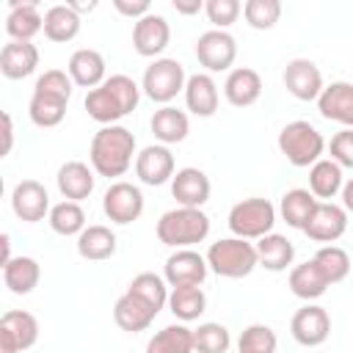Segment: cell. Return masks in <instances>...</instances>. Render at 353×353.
Instances as JSON below:
<instances>
[{
  "label": "cell",
  "mask_w": 353,
  "mask_h": 353,
  "mask_svg": "<svg viewBox=\"0 0 353 353\" xmlns=\"http://www.w3.org/2000/svg\"><path fill=\"white\" fill-rule=\"evenodd\" d=\"M132 157H138L135 154V135L127 127L108 124V127H99L94 132L88 160L99 176H108V179L124 176L132 165Z\"/></svg>",
  "instance_id": "obj_1"
},
{
  "label": "cell",
  "mask_w": 353,
  "mask_h": 353,
  "mask_svg": "<svg viewBox=\"0 0 353 353\" xmlns=\"http://www.w3.org/2000/svg\"><path fill=\"white\" fill-rule=\"evenodd\" d=\"M157 240L168 248H190L210 234V215L196 207H174L157 221Z\"/></svg>",
  "instance_id": "obj_2"
},
{
  "label": "cell",
  "mask_w": 353,
  "mask_h": 353,
  "mask_svg": "<svg viewBox=\"0 0 353 353\" xmlns=\"http://www.w3.org/2000/svg\"><path fill=\"white\" fill-rule=\"evenodd\" d=\"M276 143H279V152L287 157V163L295 168H312L317 160H323V152H325V138L314 124L303 119L284 124Z\"/></svg>",
  "instance_id": "obj_3"
},
{
  "label": "cell",
  "mask_w": 353,
  "mask_h": 353,
  "mask_svg": "<svg viewBox=\"0 0 353 353\" xmlns=\"http://www.w3.org/2000/svg\"><path fill=\"white\" fill-rule=\"evenodd\" d=\"M207 265L221 279H245L254 273V268H259L256 245L243 237H223L210 245Z\"/></svg>",
  "instance_id": "obj_4"
},
{
  "label": "cell",
  "mask_w": 353,
  "mask_h": 353,
  "mask_svg": "<svg viewBox=\"0 0 353 353\" xmlns=\"http://www.w3.org/2000/svg\"><path fill=\"white\" fill-rule=\"evenodd\" d=\"M226 223H229V229H232L234 237L259 240V237H265V234L273 232V226H276V207L268 199L251 196V199L237 201L229 210Z\"/></svg>",
  "instance_id": "obj_5"
},
{
  "label": "cell",
  "mask_w": 353,
  "mask_h": 353,
  "mask_svg": "<svg viewBox=\"0 0 353 353\" xmlns=\"http://www.w3.org/2000/svg\"><path fill=\"white\" fill-rule=\"evenodd\" d=\"M188 74L185 66L176 58H157L146 66L143 80H141V91L160 105H168L179 91H185Z\"/></svg>",
  "instance_id": "obj_6"
},
{
  "label": "cell",
  "mask_w": 353,
  "mask_h": 353,
  "mask_svg": "<svg viewBox=\"0 0 353 353\" xmlns=\"http://www.w3.org/2000/svg\"><path fill=\"white\" fill-rule=\"evenodd\" d=\"M39 339V320L25 309H8L0 317V353H22Z\"/></svg>",
  "instance_id": "obj_7"
},
{
  "label": "cell",
  "mask_w": 353,
  "mask_h": 353,
  "mask_svg": "<svg viewBox=\"0 0 353 353\" xmlns=\"http://www.w3.org/2000/svg\"><path fill=\"white\" fill-rule=\"evenodd\" d=\"M102 212L108 215V221L127 226L132 221L141 218L143 212V193L138 185L132 182H113L105 196H102Z\"/></svg>",
  "instance_id": "obj_8"
},
{
  "label": "cell",
  "mask_w": 353,
  "mask_h": 353,
  "mask_svg": "<svg viewBox=\"0 0 353 353\" xmlns=\"http://www.w3.org/2000/svg\"><path fill=\"white\" fill-rule=\"evenodd\" d=\"M196 58L207 69V74L210 72H226V69L232 72V63L237 58V41H234L232 33L212 28V30H207V33L199 36V41H196Z\"/></svg>",
  "instance_id": "obj_9"
},
{
  "label": "cell",
  "mask_w": 353,
  "mask_h": 353,
  "mask_svg": "<svg viewBox=\"0 0 353 353\" xmlns=\"http://www.w3.org/2000/svg\"><path fill=\"white\" fill-rule=\"evenodd\" d=\"M207 270V256L193 248H176L163 265V279L168 281V287H201Z\"/></svg>",
  "instance_id": "obj_10"
},
{
  "label": "cell",
  "mask_w": 353,
  "mask_h": 353,
  "mask_svg": "<svg viewBox=\"0 0 353 353\" xmlns=\"http://www.w3.org/2000/svg\"><path fill=\"white\" fill-rule=\"evenodd\" d=\"M347 229V210L334 204V201H317L314 212L309 215L306 226H303V234L314 243H336Z\"/></svg>",
  "instance_id": "obj_11"
},
{
  "label": "cell",
  "mask_w": 353,
  "mask_h": 353,
  "mask_svg": "<svg viewBox=\"0 0 353 353\" xmlns=\"http://www.w3.org/2000/svg\"><path fill=\"white\" fill-rule=\"evenodd\" d=\"M290 334L303 347H317L331 336V317L323 306L306 303L301 306L290 320Z\"/></svg>",
  "instance_id": "obj_12"
},
{
  "label": "cell",
  "mask_w": 353,
  "mask_h": 353,
  "mask_svg": "<svg viewBox=\"0 0 353 353\" xmlns=\"http://www.w3.org/2000/svg\"><path fill=\"white\" fill-rule=\"evenodd\" d=\"M284 88L301 99V102H317V97L323 94V72L317 69L314 61L309 58H292L287 66H284Z\"/></svg>",
  "instance_id": "obj_13"
},
{
  "label": "cell",
  "mask_w": 353,
  "mask_h": 353,
  "mask_svg": "<svg viewBox=\"0 0 353 353\" xmlns=\"http://www.w3.org/2000/svg\"><path fill=\"white\" fill-rule=\"evenodd\" d=\"M11 210L19 221L25 223H39L44 221V215H50V196L47 188L36 179H22L14 185L11 190Z\"/></svg>",
  "instance_id": "obj_14"
},
{
  "label": "cell",
  "mask_w": 353,
  "mask_h": 353,
  "mask_svg": "<svg viewBox=\"0 0 353 353\" xmlns=\"http://www.w3.org/2000/svg\"><path fill=\"white\" fill-rule=\"evenodd\" d=\"M168 41H171V25L165 22V17H160L154 11L132 25V47L143 58L157 61V55L168 47Z\"/></svg>",
  "instance_id": "obj_15"
},
{
  "label": "cell",
  "mask_w": 353,
  "mask_h": 353,
  "mask_svg": "<svg viewBox=\"0 0 353 353\" xmlns=\"http://www.w3.org/2000/svg\"><path fill=\"white\" fill-rule=\"evenodd\" d=\"M135 174L143 185H152V188L165 185L168 179H174L176 171H174L171 149L163 146V143H152V146L141 149L138 157H135Z\"/></svg>",
  "instance_id": "obj_16"
},
{
  "label": "cell",
  "mask_w": 353,
  "mask_h": 353,
  "mask_svg": "<svg viewBox=\"0 0 353 353\" xmlns=\"http://www.w3.org/2000/svg\"><path fill=\"white\" fill-rule=\"evenodd\" d=\"M210 190H212L210 176L201 168H193V165L179 168L174 174V179H171V196L176 199L179 207H196V210H201L210 201Z\"/></svg>",
  "instance_id": "obj_17"
},
{
  "label": "cell",
  "mask_w": 353,
  "mask_h": 353,
  "mask_svg": "<svg viewBox=\"0 0 353 353\" xmlns=\"http://www.w3.org/2000/svg\"><path fill=\"white\" fill-rule=\"evenodd\" d=\"M317 110L323 119L342 124L345 130H353V83L336 80L323 88L317 97Z\"/></svg>",
  "instance_id": "obj_18"
},
{
  "label": "cell",
  "mask_w": 353,
  "mask_h": 353,
  "mask_svg": "<svg viewBox=\"0 0 353 353\" xmlns=\"http://www.w3.org/2000/svg\"><path fill=\"white\" fill-rule=\"evenodd\" d=\"M218 102H221V94H218V85H215L212 74L196 72V74L188 77V83H185V105H188V110L193 116H199V119L215 116Z\"/></svg>",
  "instance_id": "obj_19"
},
{
  "label": "cell",
  "mask_w": 353,
  "mask_h": 353,
  "mask_svg": "<svg viewBox=\"0 0 353 353\" xmlns=\"http://www.w3.org/2000/svg\"><path fill=\"white\" fill-rule=\"evenodd\" d=\"M44 30V14H39L36 0H11V11L6 17V33L11 41H30Z\"/></svg>",
  "instance_id": "obj_20"
},
{
  "label": "cell",
  "mask_w": 353,
  "mask_h": 353,
  "mask_svg": "<svg viewBox=\"0 0 353 353\" xmlns=\"http://www.w3.org/2000/svg\"><path fill=\"white\" fill-rule=\"evenodd\" d=\"M94 174H97V171L88 168V165L80 163V160L63 163V165L58 168V176H55L61 196H63L66 201H77V204H80L83 199H88V196L94 193V185H97V176H94Z\"/></svg>",
  "instance_id": "obj_21"
},
{
  "label": "cell",
  "mask_w": 353,
  "mask_h": 353,
  "mask_svg": "<svg viewBox=\"0 0 353 353\" xmlns=\"http://www.w3.org/2000/svg\"><path fill=\"white\" fill-rule=\"evenodd\" d=\"M39 66V50L33 41H8L0 50V72L8 80H25Z\"/></svg>",
  "instance_id": "obj_22"
},
{
  "label": "cell",
  "mask_w": 353,
  "mask_h": 353,
  "mask_svg": "<svg viewBox=\"0 0 353 353\" xmlns=\"http://www.w3.org/2000/svg\"><path fill=\"white\" fill-rule=\"evenodd\" d=\"M66 72H69V77H72L74 85L88 88V91L99 88V85L108 80V77H105V58H102V52H97V50H91V47L74 50L72 58H69Z\"/></svg>",
  "instance_id": "obj_23"
},
{
  "label": "cell",
  "mask_w": 353,
  "mask_h": 353,
  "mask_svg": "<svg viewBox=\"0 0 353 353\" xmlns=\"http://www.w3.org/2000/svg\"><path fill=\"white\" fill-rule=\"evenodd\" d=\"M223 97L234 108H248L262 97V77L256 69L237 66L223 80Z\"/></svg>",
  "instance_id": "obj_24"
},
{
  "label": "cell",
  "mask_w": 353,
  "mask_h": 353,
  "mask_svg": "<svg viewBox=\"0 0 353 353\" xmlns=\"http://www.w3.org/2000/svg\"><path fill=\"white\" fill-rule=\"evenodd\" d=\"M254 245H256L259 268H265V270H270V273L287 270V268L292 265V259H295V245H292V240H287L284 234L270 232V234L259 237Z\"/></svg>",
  "instance_id": "obj_25"
},
{
  "label": "cell",
  "mask_w": 353,
  "mask_h": 353,
  "mask_svg": "<svg viewBox=\"0 0 353 353\" xmlns=\"http://www.w3.org/2000/svg\"><path fill=\"white\" fill-rule=\"evenodd\" d=\"M157 317V312L152 306H146L141 298H135L132 292H124L116 303H113V320L121 331H130V334H138V331H146L152 325V320Z\"/></svg>",
  "instance_id": "obj_26"
},
{
  "label": "cell",
  "mask_w": 353,
  "mask_h": 353,
  "mask_svg": "<svg viewBox=\"0 0 353 353\" xmlns=\"http://www.w3.org/2000/svg\"><path fill=\"white\" fill-rule=\"evenodd\" d=\"M116 245H119L116 234L102 223H91L77 234V254L88 262L110 259L116 254Z\"/></svg>",
  "instance_id": "obj_27"
},
{
  "label": "cell",
  "mask_w": 353,
  "mask_h": 353,
  "mask_svg": "<svg viewBox=\"0 0 353 353\" xmlns=\"http://www.w3.org/2000/svg\"><path fill=\"white\" fill-rule=\"evenodd\" d=\"M149 127H152L154 138H157L163 146H168V143H179V141H185L188 132H190L188 113L179 110V108H171V105H163L160 110H154Z\"/></svg>",
  "instance_id": "obj_28"
},
{
  "label": "cell",
  "mask_w": 353,
  "mask_h": 353,
  "mask_svg": "<svg viewBox=\"0 0 353 353\" xmlns=\"http://www.w3.org/2000/svg\"><path fill=\"white\" fill-rule=\"evenodd\" d=\"M41 279V265L33 256H14L11 262L3 265V284L14 295H30L39 287Z\"/></svg>",
  "instance_id": "obj_29"
},
{
  "label": "cell",
  "mask_w": 353,
  "mask_h": 353,
  "mask_svg": "<svg viewBox=\"0 0 353 353\" xmlns=\"http://www.w3.org/2000/svg\"><path fill=\"white\" fill-rule=\"evenodd\" d=\"M80 22H83V17H77L69 8V3L50 6L44 11V36L55 44H66L80 33Z\"/></svg>",
  "instance_id": "obj_30"
},
{
  "label": "cell",
  "mask_w": 353,
  "mask_h": 353,
  "mask_svg": "<svg viewBox=\"0 0 353 353\" xmlns=\"http://www.w3.org/2000/svg\"><path fill=\"white\" fill-rule=\"evenodd\" d=\"M331 284L325 281V276L317 270V265L309 259V262H301V265H295L292 270H290V290H292V295L295 298H301V301H317L320 295H325V290H328Z\"/></svg>",
  "instance_id": "obj_31"
},
{
  "label": "cell",
  "mask_w": 353,
  "mask_h": 353,
  "mask_svg": "<svg viewBox=\"0 0 353 353\" xmlns=\"http://www.w3.org/2000/svg\"><path fill=\"white\" fill-rule=\"evenodd\" d=\"M345 188V174L342 165H336L334 160H317L309 168V193L314 199H334L336 193H342Z\"/></svg>",
  "instance_id": "obj_32"
},
{
  "label": "cell",
  "mask_w": 353,
  "mask_h": 353,
  "mask_svg": "<svg viewBox=\"0 0 353 353\" xmlns=\"http://www.w3.org/2000/svg\"><path fill=\"white\" fill-rule=\"evenodd\" d=\"M66 105L69 99L63 97H52V94H41V91H33L30 94V102H28V116L36 127H58L66 116Z\"/></svg>",
  "instance_id": "obj_33"
},
{
  "label": "cell",
  "mask_w": 353,
  "mask_h": 353,
  "mask_svg": "<svg viewBox=\"0 0 353 353\" xmlns=\"http://www.w3.org/2000/svg\"><path fill=\"white\" fill-rule=\"evenodd\" d=\"M168 309L176 320L190 323L199 320L207 309V295L201 287H171L168 292Z\"/></svg>",
  "instance_id": "obj_34"
},
{
  "label": "cell",
  "mask_w": 353,
  "mask_h": 353,
  "mask_svg": "<svg viewBox=\"0 0 353 353\" xmlns=\"http://www.w3.org/2000/svg\"><path fill=\"white\" fill-rule=\"evenodd\" d=\"M314 207H317V199H314L306 188H292V190H287V193L281 196L279 212H281V218L287 221V226L303 232V226H306L309 215L314 212Z\"/></svg>",
  "instance_id": "obj_35"
},
{
  "label": "cell",
  "mask_w": 353,
  "mask_h": 353,
  "mask_svg": "<svg viewBox=\"0 0 353 353\" xmlns=\"http://www.w3.org/2000/svg\"><path fill=\"white\" fill-rule=\"evenodd\" d=\"M146 353H193V328L182 323L160 328L146 342Z\"/></svg>",
  "instance_id": "obj_36"
},
{
  "label": "cell",
  "mask_w": 353,
  "mask_h": 353,
  "mask_svg": "<svg viewBox=\"0 0 353 353\" xmlns=\"http://www.w3.org/2000/svg\"><path fill=\"white\" fill-rule=\"evenodd\" d=\"M47 221H50V229L55 234H61V237H74V234H80L85 229V212H83V207L77 201H66V199L58 201V204H52Z\"/></svg>",
  "instance_id": "obj_37"
},
{
  "label": "cell",
  "mask_w": 353,
  "mask_h": 353,
  "mask_svg": "<svg viewBox=\"0 0 353 353\" xmlns=\"http://www.w3.org/2000/svg\"><path fill=\"white\" fill-rule=\"evenodd\" d=\"M127 292H132L135 298H141L146 306H152L154 312H160L165 303H168V281L163 279V276H157V273H138L132 281H130V287H127Z\"/></svg>",
  "instance_id": "obj_38"
},
{
  "label": "cell",
  "mask_w": 353,
  "mask_h": 353,
  "mask_svg": "<svg viewBox=\"0 0 353 353\" xmlns=\"http://www.w3.org/2000/svg\"><path fill=\"white\" fill-rule=\"evenodd\" d=\"M312 262L317 265V270L325 276L328 284H339L350 273V256L339 245H320L317 254L312 256Z\"/></svg>",
  "instance_id": "obj_39"
},
{
  "label": "cell",
  "mask_w": 353,
  "mask_h": 353,
  "mask_svg": "<svg viewBox=\"0 0 353 353\" xmlns=\"http://www.w3.org/2000/svg\"><path fill=\"white\" fill-rule=\"evenodd\" d=\"M85 113L94 119V121H99L102 127H108V124H116L119 119H124V110H121V105L116 102V97L105 88V85H99V88H94V91H88L85 94Z\"/></svg>",
  "instance_id": "obj_40"
},
{
  "label": "cell",
  "mask_w": 353,
  "mask_h": 353,
  "mask_svg": "<svg viewBox=\"0 0 353 353\" xmlns=\"http://www.w3.org/2000/svg\"><path fill=\"white\" fill-rule=\"evenodd\" d=\"M229 345V328L221 323H201L199 328H193V353H226Z\"/></svg>",
  "instance_id": "obj_41"
},
{
  "label": "cell",
  "mask_w": 353,
  "mask_h": 353,
  "mask_svg": "<svg viewBox=\"0 0 353 353\" xmlns=\"http://www.w3.org/2000/svg\"><path fill=\"white\" fill-rule=\"evenodd\" d=\"M243 17H245L248 28L270 30L281 19V3L279 0H245L243 3Z\"/></svg>",
  "instance_id": "obj_42"
},
{
  "label": "cell",
  "mask_w": 353,
  "mask_h": 353,
  "mask_svg": "<svg viewBox=\"0 0 353 353\" xmlns=\"http://www.w3.org/2000/svg\"><path fill=\"white\" fill-rule=\"evenodd\" d=\"M276 331L270 325H262V323H254L248 325L240 339H237V353H276Z\"/></svg>",
  "instance_id": "obj_43"
},
{
  "label": "cell",
  "mask_w": 353,
  "mask_h": 353,
  "mask_svg": "<svg viewBox=\"0 0 353 353\" xmlns=\"http://www.w3.org/2000/svg\"><path fill=\"white\" fill-rule=\"evenodd\" d=\"M102 85L116 97V102L121 105L124 116L138 108V102H141V85H138L132 77H127V74H110Z\"/></svg>",
  "instance_id": "obj_44"
},
{
  "label": "cell",
  "mask_w": 353,
  "mask_h": 353,
  "mask_svg": "<svg viewBox=\"0 0 353 353\" xmlns=\"http://www.w3.org/2000/svg\"><path fill=\"white\" fill-rule=\"evenodd\" d=\"M204 14L215 25V30H226L229 25L237 22V17L243 14V6L237 0H207L204 3Z\"/></svg>",
  "instance_id": "obj_45"
},
{
  "label": "cell",
  "mask_w": 353,
  "mask_h": 353,
  "mask_svg": "<svg viewBox=\"0 0 353 353\" xmlns=\"http://www.w3.org/2000/svg\"><path fill=\"white\" fill-rule=\"evenodd\" d=\"M72 88H74V83H72L69 72H63V69H47L44 74H39V80L33 85V91L63 97V99H72Z\"/></svg>",
  "instance_id": "obj_46"
},
{
  "label": "cell",
  "mask_w": 353,
  "mask_h": 353,
  "mask_svg": "<svg viewBox=\"0 0 353 353\" xmlns=\"http://www.w3.org/2000/svg\"><path fill=\"white\" fill-rule=\"evenodd\" d=\"M331 160L342 168H353V130H339L328 143Z\"/></svg>",
  "instance_id": "obj_47"
},
{
  "label": "cell",
  "mask_w": 353,
  "mask_h": 353,
  "mask_svg": "<svg viewBox=\"0 0 353 353\" xmlns=\"http://www.w3.org/2000/svg\"><path fill=\"white\" fill-rule=\"evenodd\" d=\"M113 8L130 19H143L146 14H152V3L149 0H113Z\"/></svg>",
  "instance_id": "obj_48"
},
{
  "label": "cell",
  "mask_w": 353,
  "mask_h": 353,
  "mask_svg": "<svg viewBox=\"0 0 353 353\" xmlns=\"http://www.w3.org/2000/svg\"><path fill=\"white\" fill-rule=\"evenodd\" d=\"M171 6H174L176 14H185V17H193V14L204 11V3L201 0H171Z\"/></svg>",
  "instance_id": "obj_49"
},
{
  "label": "cell",
  "mask_w": 353,
  "mask_h": 353,
  "mask_svg": "<svg viewBox=\"0 0 353 353\" xmlns=\"http://www.w3.org/2000/svg\"><path fill=\"white\" fill-rule=\"evenodd\" d=\"M14 146V121H11V113H3V157L11 152Z\"/></svg>",
  "instance_id": "obj_50"
},
{
  "label": "cell",
  "mask_w": 353,
  "mask_h": 353,
  "mask_svg": "<svg viewBox=\"0 0 353 353\" xmlns=\"http://www.w3.org/2000/svg\"><path fill=\"white\" fill-rule=\"evenodd\" d=\"M69 8H72L77 17H83V14H91V11L97 8V0H88V3H85V0H72Z\"/></svg>",
  "instance_id": "obj_51"
},
{
  "label": "cell",
  "mask_w": 353,
  "mask_h": 353,
  "mask_svg": "<svg viewBox=\"0 0 353 353\" xmlns=\"http://www.w3.org/2000/svg\"><path fill=\"white\" fill-rule=\"evenodd\" d=\"M342 207L347 210V212H353V176L345 182V188H342Z\"/></svg>",
  "instance_id": "obj_52"
},
{
  "label": "cell",
  "mask_w": 353,
  "mask_h": 353,
  "mask_svg": "<svg viewBox=\"0 0 353 353\" xmlns=\"http://www.w3.org/2000/svg\"><path fill=\"white\" fill-rule=\"evenodd\" d=\"M0 243H3V265H6V262H11V259H14V256H11V237H8V234H3V237H0Z\"/></svg>",
  "instance_id": "obj_53"
}]
</instances>
